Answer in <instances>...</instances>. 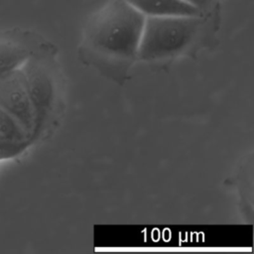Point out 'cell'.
Segmentation results:
<instances>
[{
	"mask_svg": "<svg viewBox=\"0 0 254 254\" xmlns=\"http://www.w3.org/2000/svg\"><path fill=\"white\" fill-rule=\"evenodd\" d=\"M145 16L126 0H109L87 22L81 62L122 85L138 61Z\"/></svg>",
	"mask_w": 254,
	"mask_h": 254,
	"instance_id": "obj_1",
	"label": "cell"
},
{
	"mask_svg": "<svg viewBox=\"0 0 254 254\" xmlns=\"http://www.w3.org/2000/svg\"><path fill=\"white\" fill-rule=\"evenodd\" d=\"M202 27L201 16L146 17L138 61L163 66L192 54L200 40Z\"/></svg>",
	"mask_w": 254,
	"mask_h": 254,
	"instance_id": "obj_2",
	"label": "cell"
},
{
	"mask_svg": "<svg viewBox=\"0 0 254 254\" xmlns=\"http://www.w3.org/2000/svg\"><path fill=\"white\" fill-rule=\"evenodd\" d=\"M0 107L23 126L34 143L50 134L29 95L21 66L0 72Z\"/></svg>",
	"mask_w": 254,
	"mask_h": 254,
	"instance_id": "obj_3",
	"label": "cell"
},
{
	"mask_svg": "<svg viewBox=\"0 0 254 254\" xmlns=\"http://www.w3.org/2000/svg\"><path fill=\"white\" fill-rule=\"evenodd\" d=\"M53 52L43 40L21 30H0V72L20 67L30 58Z\"/></svg>",
	"mask_w": 254,
	"mask_h": 254,
	"instance_id": "obj_4",
	"label": "cell"
},
{
	"mask_svg": "<svg viewBox=\"0 0 254 254\" xmlns=\"http://www.w3.org/2000/svg\"><path fill=\"white\" fill-rule=\"evenodd\" d=\"M34 144L31 135L8 112L0 107V160L10 159Z\"/></svg>",
	"mask_w": 254,
	"mask_h": 254,
	"instance_id": "obj_5",
	"label": "cell"
},
{
	"mask_svg": "<svg viewBox=\"0 0 254 254\" xmlns=\"http://www.w3.org/2000/svg\"><path fill=\"white\" fill-rule=\"evenodd\" d=\"M145 17L202 16V11L185 0H126Z\"/></svg>",
	"mask_w": 254,
	"mask_h": 254,
	"instance_id": "obj_6",
	"label": "cell"
},
{
	"mask_svg": "<svg viewBox=\"0 0 254 254\" xmlns=\"http://www.w3.org/2000/svg\"><path fill=\"white\" fill-rule=\"evenodd\" d=\"M189 3H190L191 5H193L194 7L198 8L200 11H204L205 9H207L213 2V0H185Z\"/></svg>",
	"mask_w": 254,
	"mask_h": 254,
	"instance_id": "obj_7",
	"label": "cell"
}]
</instances>
